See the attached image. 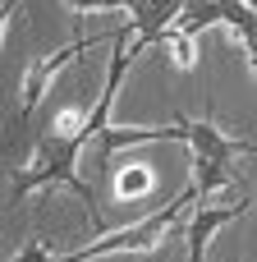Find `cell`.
<instances>
[{"label": "cell", "instance_id": "cell-9", "mask_svg": "<svg viewBox=\"0 0 257 262\" xmlns=\"http://www.w3.org/2000/svg\"><path fill=\"white\" fill-rule=\"evenodd\" d=\"M14 262H64V253H55L51 239H28V244H18Z\"/></svg>", "mask_w": 257, "mask_h": 262}, {"label": "cell", "instance_id": "cell-2", "mask_svg": "<svg viewBox=\"0 0 257 262\" xmlns=\"http://www.w3.org/2000/svg\"><path fill=\"white\" fill-rule=\"evenodd\" d=\"M189 203H198V198L184 189V193H179L170 207H161L156 216H143V221H133V226H124V230H110V235H101L97 244L64 253V262H97V258H110V253H156V249L166 244L170 226L179 221V207H189Z\"/></svg>", "mask_w": 257, "mask_h": 262}, {"label": "cell", "instance_id": "cell-13", "mask_svg": "<svg viewBox=\"0 0 257 262\" xmlns=\"http://www.w3.org/2000/svg\"><path fill=\"white\" fill-rule=\"evenodd\" d=\"M244 5H248V9H253V14H257V0H244Z\"/></svg>", "mask_w": 257, "mask_h": 262}, {"label": "cell", "instance_id": "cell-12", "mask_svg": "<svg viewBox=\"0 0 257 262\" xmlns=\"http://www.w3.org/2000/svg\"><path fill=\"white\" fill-rule=\"evenodd\" d=\"M244 55H248V69H253V78H257V37L244 41Z\"/></svg>", "mask_w": 257, "mask_h": 262}, {"label": "cell", "instance_id": "cell-3", "mask_svg": "<svg viewBox=\"0 0 257 262\" xmlns=\"http://www.w3.org/2000/svg\"><path fill=\"white\" fill-rule=\"evenodd\" d=\"M110 37H115V28H110V32H101V37H83V41H69V46H64V51H55V55H41V60H32V64H28V74H23V83H18V115L28 120V115L41 106V97L51 92L55 74H60L69 60L87 55L97 41H110Z\"/></svg>", "mask_w": 257, "mask_h": 262}, {"label": "cell", "instance_id": "cell-11", "mask_svg": "<svg viewBox=\"0 0 257 262\" xmlns=\"http://www.w3.org/2000/svg\"><path fill=\"white\" fill-rule=\"evenodd\" d=\"M14 5H18V0H0V46H5V32H9V18H14Z\"/></svg>", "mask_w": 257, "mask_h": 262}, {"label": "cell", "instance_id": "cell-5", "mask_svg": "<svg viewBox=\"0 0 257 262\" xmlns=\"http://www.w3.org/2000/svg\"><path fill=\"white\" fill-rule=\"evenodd\" d=\"M184 5L189 0H120V9H129V18H133V32H138V41H133V60H138V51L143 46H152V41H161V32L184 14Z\"/></svg>", "mask_w": 257, "mask_h": 262}, {"label": "cell", "instance_id": "cell-10", "mask_svg": "<svg viewBox=\"0 0 257 262\" xmlns=\"http://www.w3.org/2000/svg\"><path fill=\"white\" fill-rule=\"evenodd\" d=\"M74 14H101V9H120V0H64Z\"/></svg>", "mask_w": 257, "mask_h": 262}, {"label": "cell", "instance_id": "cell-7", "mask_svg": "<svg viewBox=\"0 0 257 262\" xmlns=\"http://www.w3.org/2000/svg\"><path fill=\"white\" fill-rule=\"evenodd\" d=\"M156 189V175L147 170V166H124V170H115V198L120 203H133V198H143V193H152Z\"/></svg>", "mask_w": 257, "mask_h": 262}, {"label": "cell", "instance_id": "cell-4", "mask_svg": "<svg viewBox=\"0 0 257 262\" xmlns=\"http://www.w3.org/2000/svg\"><path fill=\"white\" fill-rule=\"evenodd\" d=\"M175 124L184 129V143L193 147V157H216V161L257 157V143H248V138H235V134H225V129H216L212 120H189V115H179Z\"/></svg>", "mask_w": 257, "mask_h": 262}, {"label": "cell", "instance_id": "cell-6", "mask_svg": "<svg viewBox=\"0 0 257 262\" xmlns=\"http://www.w3.org/2000/svg\"><path fill=\"white\" fill-rule=\"evenodd\" d=\"M248 207H253L248 198H239L235 207H207V203H198V207H193V216H189V262H202V258H207L212 235H216V230H225L230 221H239Z\"/></svg>", "mask_w": 257, "mask_h": 262}, {"label": "cell", "instance_id": "cell-8", "mask_svg": "<svg viewBox=\"0 0 257 262\" xmlns=\"http://www.w3.org/2000/svg\"><path fill=\"white\" fill-rule=\"evenodd\" d=\"M161 41L170 46V55H175V64H179V69H193V64H198V46H193V37H184V32L166 28V32H161Z\"/></svg>", "mask_w": 257, "mask_h": 262}, {"label": "cell", "instance_id": "cell-1", "mask_svg": "<svg viewBox=\"0 0 257 262\" xmlns=\"http://www.w3.org/2000/svg\"><path fill=\"white\" fill-rule=\"evenodd\" d=\"M87 143L78 138V129H60V134H41L37 143H32V157L14 170V180H9V207H18L28 193H46V189H74L78 193V203L87 207V221H97V198H92V189L83 184V175H78V152H83Z\"/></svg>", "mask_w": 257, "mask_h": 262}]
</instances>
